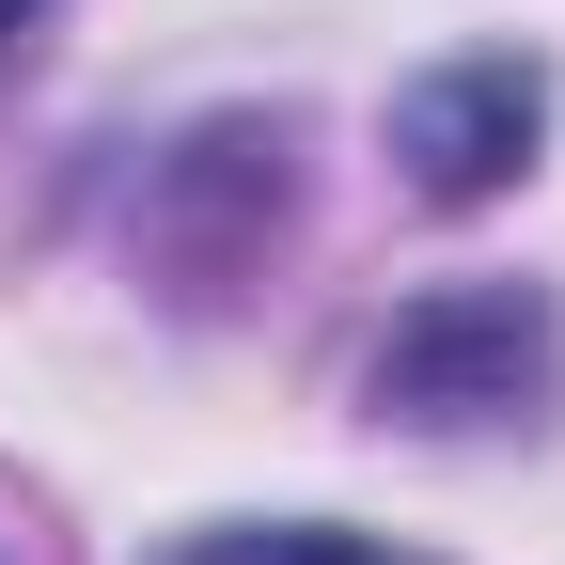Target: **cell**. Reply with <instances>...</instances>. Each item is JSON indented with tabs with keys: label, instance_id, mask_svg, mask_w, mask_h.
Segmentation results:
<instances>
[{
	"label": "cell",
	"instance_id": "6da1fadb",
	"mask_svg": "<svg viewBox=\"0 0 565 565\" xmlns=\"http://www.w3.org/2000/svg\"><path fill=\"white\" fill-rule=\"evenodd\" d=\"M550 377V315L519 299V282H471V299H424L393 345H377V393L408 424H487V408H519Z\"/></svg>",
	"mask_w": 565,
	"mask_h": 565
},
{
	"label": "cell",
	"instance_id": "7a4b0ae2",
	"mask_svg": "<svg viewBox=\"0 0 565 565\" xmlns=\"http://www.w3.org/2000/svg\"><path fill=\"white\" fill-rule=\"evenodd\" d=\"M534 126H550V79H534L519 47H487V63H440V79L393 95V158L440 189V204H487V189L534 158Z\"/></svg>",
	"mask_w": 565,
	"mask_h": 565
},
{
	"label": "cell",
	"instance_id": "3957f363",
	"mask_svg": "<svg viewBox=\"0 0 565 565\" xmlns=\"http://www.w3.org/2000/svg\"><path fill=\"white\" fill-rule=\"evenodd\" d=\"M173 565H377V550H345V534H204Z\"/></svg>",
	"mask_w": 565,
	"mask_h": 565
},
{
	"label": "cell",
	"instance_id": "277c9868",
	"mask_svg": "<svg viewBox=\"0 0 565 565\" xmlns=\"http://www.w3.org/2000/svg\"><path fill=\"white\" fill-rule=\"evenodd\" d=\"M17 17H32V0H0V47H17Z\"/></svg>",
	"mask_w": 565,
	"mask_h": 565
}]
</instances>
